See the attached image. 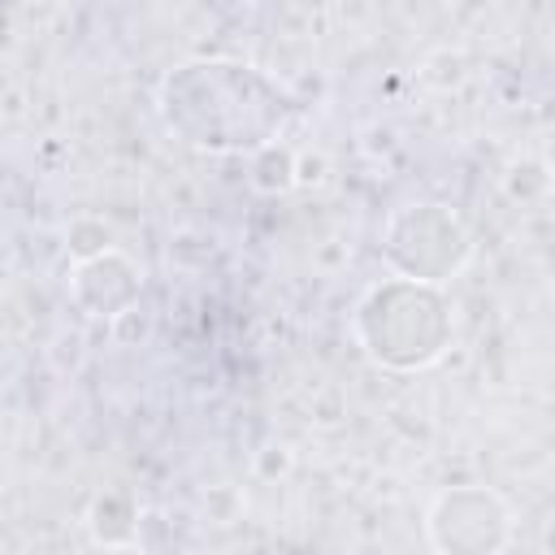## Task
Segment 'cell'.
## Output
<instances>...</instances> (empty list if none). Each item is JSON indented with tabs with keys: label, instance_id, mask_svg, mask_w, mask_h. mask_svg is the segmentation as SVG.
<instances>
[{
	"label": "cell",
	"instance_id": "cell-1",
	"mask_svg": "<svg viewBox=\"0 0 555 555\" xmlns=\"http://www.w3.org/2000/svg\"><path fill=\"white\" fill-rule=\"evenodd\" d=\"M507 507L486 490H447L429 512V538L442 555H494L507 542Z\"/></svg>",
	"mask_w": 555,
	"mask_h": 555
}]
</instances>
